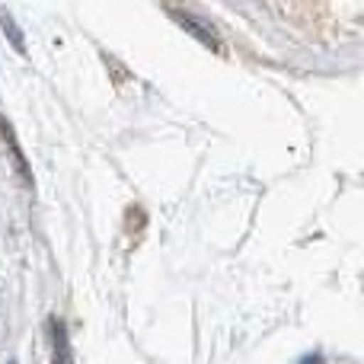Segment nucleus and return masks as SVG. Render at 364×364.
<instances>
[{"instance_id":"2","label":"nucleus","mask_w":364,"mask_h":364,"mask_svg":"<svg viewBox=\"0 0 364 364\" xmlns=\"http://www.w3.org/2000/svg\"><path fill=\"white\" fill-rule=\"evenodd\" d=\"M0 26H4V32H6V36H10L13 48H16V51H19V55H23V51H26V42H23V32H19V26H16V23H13V16H10V13H6V10H4V6H0Z\"/></svg>"},{"instance_id":"1","label":"nucleus","mask_w":364,"mask_h":364,"mask_svg":"<svg viewBox=\"0 0 364 364\" xmlns=\"http://www.w3.org/2000/svg\"><path fill=\"white\" fill-rule=\"evenodd\" d=\"M166 13H170L173 19L182 26V29L188 32V36H195L201 45H208V48L220 51V38H218V29H214L211 23H208L205 16H198V13L186 10V6H176V4H166Z\"/></svg>"},{"instance_id":"3","label":"nucleus","mask_w":364,"mask_h":364,"mask_svg":"<svg viewBox=\"0 0 364 364\" xmlns=\"http://www.w3.org/2000/svg\"><path fill=\"white\" fill-rule=\"evenodd\" d=\"M55 364H74V358H70V348H68V336H64L61 323H55Z\"/></svg>"},{"instance_id":"4","label":"nucleus","mask_w":364,"mask_h":364,"mask_svg":"<svg viewBox=\"0 0 364 364\" xmlns=\"http://www.w3.org/2000/svg\"><path fill=\"white\" fill-rule=\"evenodd\" d=\"M307 364H320V358H310V361H307Z\"/></svg>"}]
</instances>
